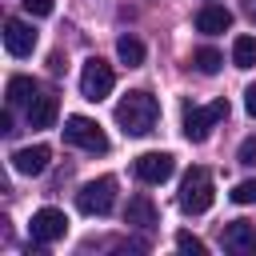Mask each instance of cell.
I'll use <instances>...</instances> for the list:
<instances>
[{
	"mask_svg": "<svg viewBox=\"0 0 256 256\" xmlns=\"http://www.w3.org/2000/svg\"><path fill=\"white\" fill-rule=\"evenodd\" d=\"M156 120H160V100L152 92H144V88L128 92L116 104V124H120L124 136H148L156 128Z\"/></svg>",
	"mask_w": 256,
	"mask_h": 256,
	"instance_id": "cell-1",
	"label": "cell"
},
{
	"mask_svg": "<svg viewBox=\"0 0 256 256\" xmlns=\"http://www.w3.org/2000/svg\"><path fill=\"white\" fill-rule=\"evenodd\" d=\"M212 200H216V188H212L208 168H192V172L180 180V208H184L188 216H200V212L212 208Z\"/></svg>",
	"mask_w": 256,
	"mask_h": 256,
	"instance_id": "cell-2",
	"label": "cell"
},
{
	"mask_svg": "<svg viewBox=\"0 0 256 256\" xmlns=\"http://www.w3.org/2000/svg\"><path fill=\"white\" fill-rule=\"evenodd\" d=\"M224 116H228V100H212V104H204V108H184V140L204 144Z\"/></svg>",
	"mask_w": 256,
	"mask_h": 256,
	"instance_id": "cell-3",
	"label": "cell"
},
{
	"mask_svg": "<svg viewBox=\"0 0 256 256\" xmlns=\"http://www.w3.org/2000/svg\"><path fill=\"white\" fill-rule=\"evenodd\" d=\"M116 204V180L112 176H100V180H88L80 192H76V208L84 216H108Z\"/></svg>",
	"mask_w": 256,
	"mask_h": 256,
	"instance_id": "cell-4",
	"label": "cell"
},
{
	"mask_svg": "<svg viewBox=\"0 0 256 256\" xmlns=\"http://www.w3.org/2000/svg\"><path fill=\"white\" fill-rule=\"evenodd\" d=\"M112 84H116L112 64L100 60V56H88L84 68H80V96H84V100H104V96L112 92Z\"/></svg>",
	"mask_w": 256,
	"mask_h": 256,
	"instance_id": "cell-5",
	"label": "cell"
},
{
	"mask_svg": "<svg viewBox=\"0 0 256 256\" xmlns=\"http://www.w3.org/2000/svg\"><path fill=\"white\" fill-rule=\"evenodd\" d=\"M64 140H68L72 148H84V152H108L104 128H100L96 120H88V116H68V120H64Z\"/></svg>",
	"mask_w": 256,
	"mask_h": 256,
	"instance_id": "cell-6",
	"label": "cell"
},
{
	"mask_svg": "<svg viewBox=\"0 0 256 256\" xmlns=\"http://www.w3.org/2000/svg\"><path fill=\"white\" fill-rule=\"evenodd\" d=\"M64 232H68V216H64L60 208H40V212H32V224H28L32 244H56Z\"/></svg>",
	"mask_w": 256,
	"mask_h": 256,
	"instance_id": "cell-7",
	"label": "cell"
},
{
	"mask_svg": "<svg viewBox=\"0 0 256 256\" xmlns=\"http://www.w3.org/2000/svg\"><path fill=\"white\" fill-rule=\"evenodd\" d=\"M136 176L144 180V184H164L172 172H176V160L168 156V152H144V156H136Z\"/></svg>",
	"mask_w": 256,
	"mask_h": 256,
	"instance_id": "cell-8",
	"label": "cell"
},
{
	"mask_svg": "<svg viewBox=\"0 0 256 256\" xmlns=\"http://www.w3.org/2000/svg\"><path fill=\"white\" fill-rule=\"evenodd\" d=\"M4 48H8V56H32V48H36V32H32V24H24V20H4Z\"/></svg>",
	"mask_w": 256,
	"mask_h": 256,
	"instance_id": "cell-9",
	"label": "cell"
},
{
	"mask_svg": "<svg viewBox=\"0 0 256 256\" xmlns=\"http://www.w3.org/2000/svg\"><path fill=\"white\" fill-rule=\"evenodd\" d=\"M220 240H224V248L236 252V256H256V224H248V220H232Z\"/></svg>",
	"mask_w": 256,
	"mask_h": 256,
	"instance_id": "cell-10",
	"label": "cell"
},
{
	"mask_svg": "<svg viewBox=\"0 0 256 256\" xmlns=\"http://www.w3.org/2000/svg\"><path fill=\"white\" fill-rule=\"evenodd\" d=\"M48 148L44 144H28V148H16L12 152V168L20 172V176H40L44 168H48Z\"/></svg>",
	"mask_w": 256,
	"mask_h": 256,
	"instance_id": "cell-11",
	"label": "cell"
},
{
	"mask_svg": "<svg viewBox=\"0 0 256 256\" xmlns=\"http://www.w3.org/2000/svg\"><path fill=\"white\" fill-rule=\"evenodd\" d=\"M56 112H60V100L52 92H36L32 104H28V128H52Z\"/></svg>",
	"mask_w": 256,
	"mask_h": 256,
	"instance_id": "cell-12",
	"label": "cell"
},
{
	"mask_svg": "<svg viewBox=\"0 0 256 256\" xmlns=\"http://www.w3.org/2000/svg\"><path fill=\"white\" fill-rule=\"evenodd\" d=\"M124 224H132V228H140V232H148V228H156V204L140 192V196H132L128 200V208H124Z\"/></svg>",
	"mask_w": 256,
	"mask_h": 256,
	"instance_id": "cell-13",
	"label": "cell"
},
{
	"mask_svg": "<svg viewBox=\"0 0 256 256\" xmlns=\"http://www.w3.org/2000/svg\"><path fill=\"white\" fill-rule=\"evenodd\" d=\"M196 28H200L204 36L228 32V28H232V12H228V8H220V4H204V8L196 12Z\"/></svg>",
	"mask_w": 256,
	"mask_h": 256,
	"instance_id": "cell-14",
	"label": "cell"
},
{
	"mask_svg": "<svg viewBox=\"0 0 256 256\" xmlns=\"http://www.w3.org/2000/svg\"><path fill=\"white\" fill-rule=\"evenodd\" d=\"M32 96H36V80H32V76H12V80H8V108L32 104Z\"/></svg>",
	"mask_w": 256,
	"mask_h": 256,
	"instance_id": "cell-15",
	"label": "cell"
},
{
	"mask_svg": "<svg viewBox=\"0 0 256 256\" xmlns=\"http://www.w3.org/2000/svg\"><path fill=\"white\" fill-rule=\"evenodd\" d=\"M232 64L236 68H256V36H236L232 40Z\"/></svg>",
	"mask_w": 256,
	"mask_h": 256,
	"instance_id": "cell-16",
	"label": "cell"
},
{
	"mask_svg": "<svg viewBox=\"0 0 256 256\" xmlns=\"http://www.w3.org/2000/svg\"><path fill=\"white\" fill-rule=\"evenodd\" d=\"M116 56H120L128 68H136V64H144V44H140L136 36H120V40H116Z\"/></svg>",
	"mask_w": 256,
	"mask_h": 256,
	"instance_id": "cell-17",
	"label": "cell"
},
{
	"mask_svg": "<svg viewBox=\"0 0 256 256\" xmlns=\"http://www.w3.org/2000/svg\"><path fill=\"white\" fill-rule=\"evenodd\" d=\"M192 64H196V72H204V76H216V72H220V64H224V56H220L216 48H200V52L192 56Z\"/></svg>",
	"mask_w": 256,
	"mask_h": 256,
	"instance_id": "cell-18",
	"label": "cell"
},
{
	"mask_svg": "<svg viewBox=\"0 0 256 256\" xmlns=\"http://www.w3.org/2000/svg\"><path fill=\"white\" fill-rule=\"evenodd\" d=\"M176 248L180 252H192V256H204V240H196L192 232H176Z\"/></svg>",
	"mask_w": 256,
	"mask_h": 256,
	"instance_id": "cell-19",
	"label": "cell"
},
{
	"mask_svg": "<svg viewBox=\"0 0 256 256\" xmlns=\"http://www.w3.org/2000/svg\"><path fill=\"white\" fill-rule=\"evenodd\" d=\"M232 200H236V204H256V180H240V184L232 188Z\"/></svg>",
	"mask_w": 256,
	"mask_h": 256,
	"instance_id": "cell-20",
	"label": "cell"
},
{
	"mask_svg": "<svg viewBox=\"0 0 256 256\" xmlns=\"http://www.w3.org/2000/svg\"><path fill=\"white\" fill-rule=\"evenodd\" d=\"M236 160H240V164H248V168H256V136H248V140L240 144V152H236Z\"/></svg>",
	"mask_w": 256,
	"mask_h": 256,
	"instance_id": "cell-21",
	"label": "cell"
},
{
	"mask_svg": "<svg viewBox=\"0 0 256 256\" xmlns=\"http://www.w3.org/2000/svg\"><path fill=\"white\" fill-rule=\"evenodd\" d=\"M28 16H52V0H20Z\"/></svg>",
	"mask_w": 256,
	"mask_h": 256,
	"instance_id": "cell-22",
	"label": "cell"
},
{
	"mask_svg": "<svg viewBox=\"0 0 256 256\" xmlns=\"http://www.w3.org/2000/svg\"><path fill=\"white\" fill-rule=\"evenodd\" d=\"M244 112L256 120V84H248V92H244Z\"/></svg>",
	"mask_w": 256,
	"mask_h": 256,
	"instance_id": "cell-23",
	"label": "cell"
},
{
	"mask_svg": "<svg viewBox=\"0 0 256 256\" xmlns=\"http://www.w3.org/2000/svg\"><path fill=\"white\" fill-rule=\"evenodd\" d=\"M0 132H4V136H12V132H16V128H12V116H8V112L0 116Z\"/></svg>",
	"mask_w": 256,
	"mask_h": 256,
	"instance_id": "cell-24",
	"label": "cell"
},
{
	"mask_svg": "<svg viewBox=\"0 0 256 256\" xmlns=\"http://www.w3.org/2000/svg\"><path fill=\"white\" fill-rule=\"evenodd\" d=\"M240 8H244V16H248V20H252V24H256V0H244V4H240Z\"/></svg>",
	"mask_w": 256,
	"mask_h": 256,
	"instance_id": "cell-25",
	"label": "cell"
}]
</instances>
